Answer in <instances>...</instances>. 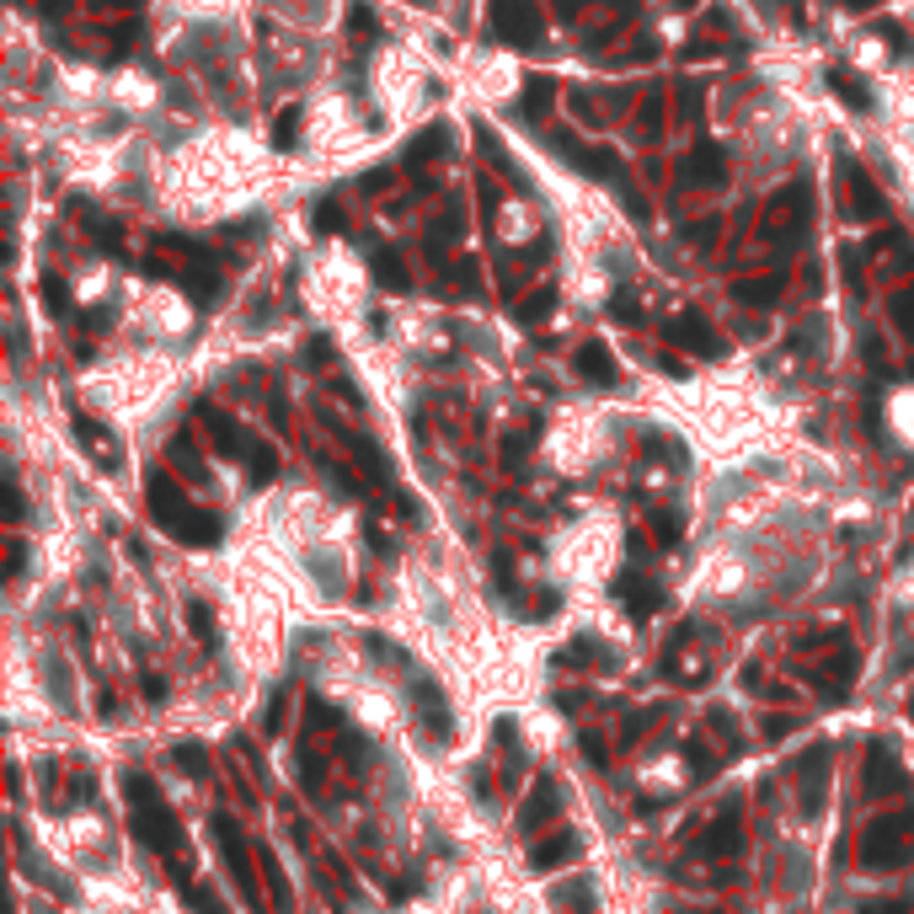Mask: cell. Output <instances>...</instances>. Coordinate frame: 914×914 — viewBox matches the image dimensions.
<instances>
[{"mask_svg": "<svg viewBox=\"0 0 914 914\" xmlns=\"http://www.w3.org/2000/svg\"><path fill=\"white\" fill-rule=\"evenodd\" d=\"M161 188L182 220H225L257 198L262 150L236 129H209L161 166Z\"/></svg>", "mask_w": 914, "mask_h": 914, "instance_id": "6da1fadb", "label": "cell"}, {"mask_svg": "<svg viewBox=\"0 0 914 914\" xmlns=\"http://www.w3.org/2000/svg\"><path fill=\"white\" fill-rule=\"evenodd\" d=\"M305 305H311L316 316L337 321V327L353 321L369 305V273H364V262H359L353 246L327 241L311 262H305Z\"/></svg>", "mask_w": 914, "mask_h": 914, "instance_id": "7a4b0ae2", "label": "cell"}, {"mask_svg": "<svg viewBox=\"0 0 914 914\" xmlns=\"http://www.w3.org/2000/svg\"><path fill=\"white\" fill-rule=\"evenodd\" d=\"M123 321H129V332L150 348H182L198 332L193 300L177 284H156V278L123 284Z\"/></svg>", "mask_w": 914, "mask_h": 914, "instance_id": "3957f363", "label": "cell"}, {"mask_svg": "<svg viewBox=\"0 0 914 914\" xmlns=\"http://www.w3.org/2000/svg\"><path fill=\"white\" fill-rule=\"evenodd\" d=\"M364 129L369 123L359 113V102H353L343 86L311 91V102H305V150H311L316 161H337V156H348V150H359Z\"/></svg>", "mask_w": 914, "mask_h": 914, "instance_id": "277c9868", "label": "cell"}, {"mask_svg": "<svg viewBox=\"0 0 914 914\" xmlns=\"http://www.w3.org/2000/svg\"><path fill=\"white\" fill-rule=\"evenodd\" d=\"M369 86H375V102L391 123H412L428 107V70H423V59L412 49H401V43H385L375 54Z\"/></svg>", "mask_w": 914, "mask_h": 914, "instance_id": "5b68a950", "label": "cell"}, {"mask_svg": "<svg viewBox=\"0 0 914 914\" xmlns=\"http://www.w3.org/2000/svg\"><path fill=\"white\" fill-rule=\"evenodd\" d=\"M123 802H129V834L139 845L161 850V856H172L182 845V829H177V813L161 802L156 781L139 776V770H123Z\"/></svg>", "mask_w": 914, "mask_h": 914, "instance_id": "8992f818", "label": "cell"}, {"mask_svg": "<svg viewBox=\"0 0 914 914\" xmlns=\"http://www.w3.org/2000/svg\"><path fill=\"white\" fill-rule=\"evenodd\" d=\"M161 102H166V86L150 70L129 65V70L107 75V107H113V113H123V118H150V113H161Z\"/></svg>", "mask_w": 914, "mask_h": 914, "instance_id": "52a82bcc", "label": "cell"}, {"mask_svg": "<svg viewBox=\"0 0 914 914\" xmlns=\"http://www.w3.org/2000/svg\"><path fill=\"white\" fill-rule=\"evenodd\" d=\"M856 856H861V866H904V861H914V813L872 824Z\"/></svg>", "mask_w": 914, "mask_h": 914, "instance_id": "ba28073f", "label": "cell"}, {"mask_svg": "<svg viewBox=\"0 0 914 914\" xmlns=\"http://www.w3.org/2000/svg\"><path fill=\"white\" fill-rule=\"evenodd\" d=\"M209 834H214V845H220L230 877H236V893L246 898V909L262 914V893H257V877H252V861H246V845H241L236 818H230V813H214V818H209Z\"/></svg>", "mask_w": 914, "mask_h": 914, "instance_id": "9c48e42d", "label": "cell"}, {"mask_svg": "<svg viewBox=\"0 0 914 914\" xmlns=\"http://www.w3.org/2000/svg\"><path fill=\"white\" fill-rule=\"evenodd\" d=\"M412 706H417V722H423V733H428L433 743H449V738H455V717H449V701H444V690L433 685V679L412 674Z\"/></svg>", "mask_w": 914, "mask_h": 914, "instance_id": "30bf717a", "label": "cell"}, {"mask_svg": "<svg viewBox=\"0 0 914 914\" xmlns=\"http://www.w3.org/2000/svg\"><path fill=\"white\" fill-rule=\"evenodd\" d=\"M866 792H872V797L909 792V770H904V759H898L888 743H872V754H866Z\"/></svg>", "mask_w": 914, "mask_h": 914, "instance_id": "8fae6325", "label": "cell"}, {"mask_svg": "<svg viewBox=\"0 0 914 914\" xmlns=\"http://www.w3.org/2000/svg\"><path fill=\"white\" fill-rule=\"evenodd\" d=\"M556 808H562V786H556L551 776H540L535 786H530V797H524V808H519V834H535L546 818H556Z\"/></svg>", "mask_w": 914, "mask_h": 914, "instance_id": "7c38bea8", "label": "cell"}, {"mask_svg": "<svg viewBox=\"0 0 914 914\" xmlns=\"http://www.w3.org/2000/svg\"><path fill=\"white\" fill-rule=\"evenodd\" d=\"M498 241L503 246H535L540 241V214L530 204H503L498 209Z\"/></svg>", "mask_w": 914, "mask_h": 914, "instance_id": "4fadbf2b", "label": "cell"}, {"mask_svg": "<svg viewBox=\"0 0 914 914\" xmlns=\"http://www.w3.org/2000/svg\"><path fill=\"white\" fill-rule=\"evenodd\" d=\"M118 289L123 284H118V273L107 268V262H86V268L75 273V300H81V305H107Z\"/></svg>", "mask_w": 914, "mask_h": 914, "instance_id": "5bb4252c", "label": "cell"}, {"mask_svg": "<svg viewBox=\"0 0 914 914\" xmlns=\"http://www.w3.org/2000/svg\"><path fill=\"white\" fill-rule=\"evenodd\" d=\"M738 850H743V834H738V813H722L717 824H711V829L701 834V840L690 845V856H706V861H711V856H738Z\"/></svg>", "mask_w": 914, "mask_h": 914, "instance_id": "9a60e30c", "label": "cell"}, {"mask_svg": "<svg viewBox=\"0 0 914 914\" xmlns=\"http://www.w3.org/2000/svg\"><path fill=\"white\" fill-rule=\"evenodd\" d=\"M177 22H198V27H214V22H230L236 17L241 0H166Z\"/></svg>", "mask_w": 914, "mask_h": 914, "instance_id": "2e32d148", "label": "cell"}, {"mask_svg": "<svg viewBox=\"0 0 914 914\" xmlns=\"http://www.w3.org/2000/svg\"><path fill=\"white\" fill-rule=\"evenodd\" d=\"M583 856V840L578 834H556V840H540L535 850H530V866L535 872H556V866H572Z\"/></svg>", "mask_w": 914, "mask_h": 914, "instance_id": "e0dca14e", "label": "cell"}, {"mask_svg": "<svg viewBox=\"0 0 914 914\" xmlns=\"http://www.w3.org/2000/svg\"><path fill=\"white\" fill-rule=\"evenodd\" d=\"M551 909L556 914H594V882L588 877H567L551 888Z\"/></svg>", "mask_w": 914, "mask_h": 914, "instance_id": "ac0fdd59", "label": "cell"}, {"mask_svg": "<svg viewBox=\"0 0 914 914\" xmlns=\"http://www.w3.org/2000/svg\"><path fill=\"white\" fill-rule=\"evenodd\" d=\"M882 417H888L893 439H904L914 449V385H898V391L888 396V407H882Z\"/></svg>", "mask_w": 914, "mask_h": 914, "instance_id": "d6986e66", "label": "cell"}, {"mask_svg": "<svg viewBox=\"0 0 914 914\" xmlns=\"http://www.w3.org/2000/svg\"><path fill=\"white\" fill-rule=\"evenodd\" d=\"M476 65H482V81H487L482 91H492V97H498V91H508V86L519 81V65H514L508 54H482Z\"/></svg>", "mask_w": 914, "mask_h": 914, "instance_id": "ffe728a7", "label": "cell"}, {"mask_svg": "<svg viewBox=\"0 0 914 914\" xmlns=\"http://www.w3.org/2000/svg\"><path fill=\"white\" fill-rule=\"evenodd\" d=\"M305 567L316 572V583L327 588V594L343 588V556H337V551H305Z\"/></svg>", "mask_w": 914, "mask_h": 914, "instance_id": "44dd1931", "label": "cell"}, {"mask_svg": "<svg viewBox=\"0 0 914 914\" xmlns=\"http://www.w3.org/2000/svg\"><path fill=\"white\" fill-rule=\"evenodd\" d=\"M850 679H856V663L850 658H834V663H824V669H813V685L824 695H845Z\"/></svg>", "mask_w": 914, "mask_h": 914, "instance_id": "7402d4cb", "label": "cell"}, {"mask_svg": "<svg viewBox=\"0 0 914 914\" xmlns=\"http://www.w3.org/2000/svg\"><path fill=\"white\" fill-rule=\"evenodd\" d=\"M172 759H177V770L182 776H193V781H209V754H204V743H177L172 749Z\"/></svg>", "mask_w": 914, "mask_h": 914, "instance_id": "603a6c76", "label": "cell"}, {"mask_svg": "<svg viewBox=\"0 0 914 914\" xmlns=\"http://www.w3.org/2000/svg\"><path fill=\"white\" fill-rule=\"evenodd\" d=\"M257 856H262V877H268V893H273V904H278V909H289L294 898H289V877H284V866H278V856H273L268 845H262Z\"/></svg>", "mask_w": 914, "mask_h": 914, "instance_id": "cb8c5ba5", "label": "cell"}, {"mask_svg": "<svg viewBox=\"0 0 914 914\" xmlns=\"http://www.w3.org/2000/svg\"><path fill=\"white\" fill-rule=\"evenodd\" d=\"M294 776H300L305 792H321V776H327L321 754H316V749H300V754H294Z\"/></svg>", "mask_w": 914, "mask_h": 914, "instance_id": "d4e9b609", "label": "cell"}, {"mask_svg": "<svg viewBox=\"0 0 914 914\" xmlns=\"http://www.w3.org/2000/svg\"><path fill=\"white\" fill-rule=\"evenodd\" d=\"M182 898H188V904H193L198 914H230V909H225V898L214 893V888H198V882H182Z\"/></svg>", "mask_w": 914, "mask_h": 914, "instance_id": "484cf974", "label": "cell"}, {"mask_svg": "<svg viewBox=\"0 0 914 914\" xmlns=\"http://www.w3.org/2000/svg\"><path fill=\"white\" fill-rule=\"evenodd\" d=\"M43 674H49V690H54L59 711H75V706H70L75 695H70V674H65V663H59V658H49V669H43Z\"/></svg>", "mask_w": 914, "mask_h": 914, "instance_id": "4316f807", "label": "cell"}, {"mask_svg": "<svg viewBox=\"0 0 914 914\" xmlns=\"http://www.w3.org/2000/svg\"><path fill=\"white\" fill-rule=\"evenodd\" d=\"M188 621H193V637L204 642V647H214V626H209V604H188Z\"/></svg>", "mask_w": 914, "mask_h": 914, "instance_id": "83f0119b", "label": "cell"}, {"mask_svg": "<svg viewBox=\"0 0 914 914\" xmlns=\"http://www.w3.org/2000/svg\"><path fill=\"white\" fill-rule=\"evenodd\" d=\"M685 754H690L695 776H711V770H717V759H711V754H706V743H685Z\"/></svg>", "mask_w": 914, "mask_h": 914, "instance_id": "f1b7e54d", "label": "cell"}, {"mask_svg": "<svg viewBox=\"0 0 914 914\" xmlns=\"http://www.w3.org/2000/svg\"><path fill=\"white\" fill-rule=\"evenodd\" d=\"M417 888H423V877H401V882H391V898H396V904H407Z\"/></svg>", "mask_w": 914, "mask_h": 914, "instance_id": "f546056e", "label": "cell"}, {"mask_svg": "<svg viewBox=\"0 0 914 914\" xmlns=\"http://www.w3.org/2000/svg\"><path fill=\"white\" fill-rule=\"evenodd\" d=\"M284 706H289V695H273V706H268V733H278V727H284Z\"/></svg>", "mask_w": 914, "mask_h": 914, "instance_id": "4dcf8cb0", "label": "cell"}, {"mask_svg": "<svg viewBox=\"0 0 914 914\" xmlns=\"http://www.w3.org/2000/svg\"><path fill=\"white\" fill-rule=\"evenodd\" d=\"M498 743H503V749H508V743H519V727L508 717H498ZM508 754H514V749H508Z\"/></svg>", "mask_w": 914, "mask_h": 914, "instance_id": "1f68e13d", "label": "cell"}, {"mask_svg": "<svg viewBox=\"0 0 914 914\" xmlns=\"http://www.w3.org/2000/svg\"><path fill=\"white\" fill-rule=\"evenodd\" d=\"M792 733V717H776V722H765V738H786Z\"/></svg>", "mask_w": 914, "mask_h": 914, "instance_id": "d6a6232c", "label": "cell"}, {"mask_svg": "<svg viewBox=\"0 0 914 914\" xmlns=\"http://www.w3.org/2000/svg\"><path fill=\"white\" fill-rule=\"evenodd\" d=\"M145 695H150V701H161V695H166V685H161L156 674H145Z\"/></svg>", "mask_w": 914, "mask_h": 914, "instance_id": "836d02e7", "label": "cell"}, {"mask_svg": "<svg viewBox=\"0 0 914 914\" xmlns=\"http://www.w3.org/2000/svg\"><path fill=\"white\" fill-rule=\"evenodd\" d=\"M909 717H914V695H909Z\"/></svg>", "mask_w": 914, "mask_h": 914, "instance_id": "e575fe53", "label": "cell"}]
</instances>
